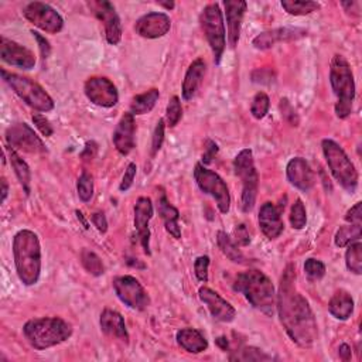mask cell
<instances>
[{
  "label": "cell",
  "instance_id": "37",
  "mask_svg": "<svg viewBox=\"0 0 362 362\" xmlns=\"http://www.w3.org/2000/svg\"><path fill=\"white\" fill-rule=\"evenodd\" d=\"M273 359L272 355L266 354L265 351L256 348V347H243L239 351H235L232 355H229V361H271Z\"/></svg>",
  "mask_w": 362,
  "mask_h": 362
},
{
  "label": "cell",
  "instance_id": "56",
  "mask_svg": "<svg viewBox=\"0 0 362 362\" xmlns=\"http://www.w3.org/2000/svg\"><path fill=\"white\" fill-rule=\"evenodd\" d=\"M75 216H77V218H78V221H80V223H81V224H82V225H84V228H85V229H88V228H89V224H88V221H86V220H85V217H84V214H82V213H81V211H78V210H77V211H75Z\"/></svg>",
  "mask_w": 362,
  "mask_h": 362
},
{
  "label": "cell",
  "instance_id": "3",
  "mask_svg": "<svg viewBox=\"0 0 362 362\" xmlns=\"http://www.w3.org/2000/svg\"><path fill=\"white\" fill-rule=\"evenodd\" d=\"M13 257L19 280L34 286L41 275V245L37 234L30 229L19 231L13 238Z\"/></svg>",
  "mask_w": 362,
  "mask_h": 362
},
{
  "label": "cell",
  "instance_id": "15",
  "mask_svg": "<svg viewBox=\"0 0 362 362\" xmlns=\"http://www.w3.org/2000/svg\"><path fill=\"white\" fill-rule=\"evenodd\" d=\"M91 12L96 16L99 22L103 23L105 27V37L111 45H118L122 40V23L121 17L116 13L115 6L107 0H95V2H88Z\"/></svg>",
  "mask_w": 362,
  "mask_h": 362
},
{
  "label": "cell",
  "instance_id": "32",
  "mask_svg": "<svg viewBox=\"0 0 362 362\" xmlns=\"http://www.w3.org/2000/svg\"><path fill=\"white\" fill-rule=\"evenodd\" d=\"M217 243L218 248L221 249V252L228 257V259L234 264H245L246 257L242 253V250L239 249V246L236 245L235 241H232V238L224 232V231H218L217 232Z\"/></svg>",
  "mask_w": 362,
  "mask_h": 362
},
{
  "label": "cell",
  "instance_id": "21",
  "mask_svg": "<svg viewBox=\"0 0 362 362\" xmlns=\"http://www.w3.org/2000/svg\"><path fill=\"white\" fill-rule=\"evenodd\" d=\"M289 183L303 193H308L316 184V174L303 158H293L286 166Z\"/></svg>",
  "mask_w": 362,
  "mask_h": 362
},
{
  "label": "cell",
  "instance_id": "42",
  "mask_svg": "<svg viewBox=\"0 0 362 362\" xmlns=\"http://www.w3.org/2000/svg\"><path fill=\"white\" fill-rule=\"evenodd\" d=\"M304 272L312 280H320L326 275V265L315 257H310L304 262Z\"/></svg>",
  "mask_w": 362,
  "mask_h": 362
},
{
  "label": "cell",
  "instance_id": "44",
  "mask_svg": "<svg viewBox=\"0 0 362 362\" xmlns=\"http://www.w3.org/2000/svg\"><path fill=\"white\" fill-rule=\"evenodd\" d=\"M165 130H166L165 121L160 119L153 132V139H151V153L153 154H156L162 149L163 142H165Z\"/></svg>",
  "mask_w": 362,
  "mask_h": 362
},
{
  "label": "cell",
  "instance_id": "7",
  "mask_svg": "<svg viewBox=\"0 0 362 362\" xmlns=\"http://www.w3.org/2000/svg\"><path fill=\"white\" fill-rule=\"evenodd\" d=\"M3 81L12 88V91L30 108L37 112H50L54 110V100L48 92L36 81L29 77H23L6 70L0 71Z\"/></svg>",
  "mask_w": 362,
  "mask_h": 362
},
{
  "label": "cell",
  "instance_id": "38",
  "mask_svg": "<svg viewBox=\"0 0 362 362\" xmlns=\"http://www.w3.org/2000/svg\"><path fill=\"white\" fill-rule=\"evenodd\" d=\"M271 108V99L265 92H257L253 99H252V105H250V114L255 119L261 121L264 119Z\"/></svg>",
  "mask_w": 362,
  "mask_h": 362
},
{
  "label": "cell",
  "instance_id": "4",
  "mask_svg": "<svg viewBox=\"0 0 362 362\" xmlns=\"http://www.w3.org/2000/svg\"><path fill=\"white\" fill-rule=\"evenodd\" d=\"M27 342L38 351L60 345L73 335V326L61 317L31 319L23 326Z\"/></svg>",
  "mask_w": 362,
  "mask_h": 362
},
{
  "label": "cell",
  "instance_id": "31",
  "mask_svg": "<svg viewBox=\"0 0 362 362\" xmlns=\"http://www.w3.org/2000/svg\"><path fill=\"white\" fill-rule=\"evenodd\" d=\"M160 98V92L156 88H151L143 93L136 95L130 102V114L135 115H146L149 114Z\"/></svg>",
  "mask_w": 362,
  "mask_h": 362
},
{
  "label": "cell",
  "instance_id": "22",
  "mask_svg": "<svg viewBox=\"0 0 362 362\" xmlns=\"http://www.w3.org/2000/svg\"><path fill=\"white\" fill-rule=\"evenodd\" d=\"M304 36H307V31L303 30V29L280 27V29H273V30H268V31H264L261 34H257L253 38L252 44L257 50H269V48L275 47L279 43L299 40V38H301Z\"/></svg>",
  "mask_w": 362,
  "mask_h": 362
},
{
  "label": "cell",
  "instance_id": "52",
  "mask_svg": "<svg viewBox=\"0 0 362 362\" xmlns=\"http://www.w3.org/2000/svg\"><path fill=\"white\" fill-rule=\"evenodd\" d=\"M91 220H92V224L93 227L100 232V234H105L108 231V221H107V217L103 213L98 211V213H93L91 216Z\"/></svg>",
  "mask_w": 362,
  "mask_h": 362
},
{
  "label": "cell",
  "instance_id": "24",
  "mask_svg": "<svg viewBox=\"0 0 362 362\" xmlns=\"http://www.w3.org/2000/svg\"><path fill=\"white\" fill-rule=\"evenodd\" d=\"M225 16L228 26V43L232 48H235L239 43L242 20L248 8V3L243 0H225Z\"/></svg>",
  "mask_w": 362,
  "mask_h": 362
},
{
  "label": "cell",
  "instance_id": "57",
  "mask_svg": "<svg viewBox=\"0 0 362 362\" xmlns=\"http://www.w3.org/2000/svg\"><path fill=\"white\" fill-rule=\"evenodd\" d=\"M217 344H218V347H221V349H224V351H227L228 347H229V342H228V340H227L225 337L217 338Z\"/></svg>",
  "mask_w": 362,
  "mask_h": 362
},
{
  "label": "cell",
  "instance_id": "28",
  "mask_svg": "<svg viewBox=\"0 0 362 362\" xmlns=\"http://www.w3.org/2000/svg\"><path fill=\"white\" fill-rule=\"evenodd\" d=\"M177 344L190 354H199L209 348V341L197 329H181L176 334Z\"/></svg>",
  "mask_w": 362,
  "mask_h": 362
},
{
  "label": "cell",
  "instance_id": "6",
  "mask_svg": "<svg viewBox=\"0 0 362 362\" xmlns=\"http://www.w3.org/2000/svg\"><path fill=\"white\" fill-rule=\"evenodd\" d=\"M322 149L334 179L347 193L354 194L358 188L359 176L345 150L333 139H324L322 142Z\"/></svg>",
  "mask_w": 362,
  "mask_h": 362
},
{
  "label": "cell",
  "instance_id": "9",
  "mask_svg": "<svg viewBox=\"0 0 362 362\" xmlns=\"http://www.w3.org/2000/svg\"><path fill=\"white\" fill-rule=\"evenodd\" d=\"M234 170L242 181V211L250 213L256 204L257 187H259V176H257L250 149H243L236 154L234 159Z\"/></svg>",
  "mask_w": 362,
  "mask_h": 362
},
{
  "label": "cell",
  "instance_id": "40",
  "mask_svg": "<svg viewBox=\"0 0 362 362\" xmlns=\"http://www.w3.org/2000/svg\"><path fill=\"white\" fill-rule=\"evenodd\" d=\"M78 197L82 202H89L93 197V179L88 172H84L77 183Z\"/></svg>",
  "mask_w": 362,
  "mask_h": 362
},
{
  "label": "cell",
  "instance_id": "58",
  "mask_svg": "<svg viewBox=\"0 0 362 362\" xmlns=\"http://www.w3.org/2000/svg\"><path fill=\"white\" fill-rule=\"evenodd\" d=\"M159 6H163V8H166L167 10H172V9H174V2H159Z\"/></svg>",
  "mask_w": 362,
  "mask_h": 362
},
{
  "label": "cell",
  "instance_id": "8",
  "mask_svg": "<svg viewBox=\"0 0 362 362\" xmlns=\"http://www.w3.org/2000/svg\"><path fill=\"white\" fill-rule=\"evenodd\" d=\"M201 29L205 34L206 41H209L214 63L220 66L221 59L224 56V51L227 47V33H225V23H224V13L218 3L206 5L201 15H199Z\"/></svg>",
  "mask_w": 362,
  "mask_h": 362
},
{
  "label": "cell",
  "instance_id": "23",
  "mask_svg": "<svg viewBox=\"0 0 362 362\" xmlns=\"http://www.w3.org/2000/svg\"><path fill=\"white\" fill-rule=\"evenodd\" d=\"M135 133H136L135 116L130 112H128L118 122L112 136L115 149L118 150L119 154H122V156H128V154L135 149V143H136Z\"/></svg>",
  "mask_w": 362,
  "mask_h": 362
},
{
  "label": "cell",
  "instance_id": "50",
  "mask_svg": "<svg viewBox=\"0 0 362 362\" xmlns=\"http://www.w3.org/2000/svg\"><path fill=\"white\" fill-rule=\"evenodd\" d=\"M345 221L348 224H361V221H362V202H356L351 210L347 211Z\"/></svg>",
  "mask_w": 362,
  "mask_h": 362
},
{
  "label": "cell",
  "instance_id": "45",
  "mask_svg": "<svg viewBox=\"0 0 362 362\" xmlns=\"http://www.w3.org/2000/svg\"><path fill=\"white\" fill-rule=\"evenodd\" d=\"M31 119H33L34 126L38 129V132H40L44 137H50V136L54 135L53 126H51L50 121H48L44 115H41V114H34V115L31 116Z\"/></svg>",
  "mask_w": 362,
  "mask_h": 362
},
{
  "label": "cell",
  "instance_id": "54",
  "mask_svg": "<svg viewBox=\"0 0 362 362\" xmlns=\"http://www.w3.org/2000/svg\"><path fill=\"white\" fill-rule=\"evenodd\" d=\"M351 351H352V349H351V347H349L348 344H341L340 348H338L340 359H342V361H349V359H351V355H352Z\"/></svg>",
  "mask_w": 362,
  "mask_h": 362
},
{
  "label": "cell",
  "instance_id": "53",
  "mask_svg": "<svg viewBox=\"0 0 362 362\" xmlns=\"http://www.w3.org/2000/svg\"><path fill=\"white\" fill-rule=\"evenodd\" d=\"M96 151H98V144L95 142H88L85 144V149L84 151L81 153V158L82 160H92L95 156H96Z\"/></svg>",
  "mask_w": 362,
  "mask_h": 362
},
{
  "label": "cell",
  "instance_id": "25",
  "mask_svg": "<svg viewBox=\"0 0 362 362\" xmlns=\"http://www.w3.org/2000/svg\"><path fill=\"white\" fill-rule=\"evenodd\" d=\"M158 213L162 217L166 231L176 239L181 238V228L179 224L180 220V211L176 206L167 199V195L163 188H160L159 197H158Z\"/></svg>",
  "mask_w": 362,
  "mask_h": 362
},
{
  "label": "cell",
  "instance_id": "5",
  "mask_svg": "<svg viewBox=\"0 0 362 362\" xmlns=\"http://www.w3.org/2000/svg\"><path fill=\"white\" fill-rule=\"evenodd\" d=\"M330 84L337 98L335 115L338 119H347L352 112L355 99V81L349 63L344 56L335 54L330 67Z\"/></svg>",
  "mask_w": 362,
  "mask_h": 362
},
{
  "label": "cell",
  "instance_id": "51",
  "mask_svg": "<svg viewBox=\"0 0 362 362\" xmlns=\"http://www.w3.org/2000/svg\"><path fill=\"white\" fill-rule=\"evenodd\" d=\"M280 110H282V115L294 126H297L299 121H297V116H296V112L293 110V107L289 103V100L285 98L280 100Z\"/></svg>",
  "mask_w": 362,
  "mask_h": 362
},
{
  "label": "cell",
  "instance_id": "12",
  "mask_svg": "<svg viewBox=\"0 0 362 362\" xmlns=\"http://www.w3.org/2000/svg\"><path fill=\"white\" fill-rule=\"evenodd\" d=\"M112 283L118 299L129 308L142 312L150 306V297L136 278L130 275L118 276Z\"/></svg>",
  "mask_w": 362,
  "mask_h": 362
},
{
  "label": "cell",
  "instance_id": "19",
  "mask_svg": "<svg viewBox=\"0 0 362 362\" xmlns=\"http://www.w3.org/2000/svg\"><path fill=\"white\" fill-rule=\"evenodd\" d=\"M283 210H285V204L275 205L273 202L269 201L261 206L257 221H259V228L262 234L268 239H276L282 235L285 229V224L282 220Z\"/></svg>",
  "mask_w": 362,
  "mask_h": 362
},
{
  "label": "cell",
  "instance_id": "17",
  "mask_svg": "<svg viewBox=\"0 0 362 362\" xmlns=\"http://www.w3.org/2000/svg\"><path fill=\"white\" fill-rule=\"evenodd\" d=\"M199 300L206 306L211 316L221 322V323H231L236 317V310L235 307L227 301L224 297H221L216 290L210 287H199L198 290Z\"/></svg>",
  "mask_w": 362,
  "mask_h": 362
},
{
  "label": "cell",
  "instance_id": "14",
  "mask_svg": "<svg viewBox=\"0 0 362 362\" xmlns=\"http://www.w3.org/2000/svg\"><path fill=\"white\" fill-rule=\"evenodd\" d=\"M84 92L88 100L100 108H114L119 102L115 84L107 77H91L85 81Z\"/></svg>",
  "mask_w": 362,
  "mask_h": 362
},
{
  "label": "cell",
  "instance_id": "27",
  "mask_svg": "<svg viewBox=\"0 0 362 362\" xmlns=\"http://www.w3.org/2000/svg\"><path fill=\"white\" fill-rule=\"evenodd\" d=\"M205 71H206V66L202 59H197L191 63V66L186 73L183 88H181V95L184 100H191L197 95L199 86L202 85Z\"/></svg>",
  "mask_w": 362,
  "mask_h": 362
},
{
  "label": "cell",
  "instance_id": "1",
  "mask_svg": "<svg viewBox=\"0 0 362 362\" xmlns=\"http://www.w3.org/2000/svg\"><path fill=\"white\" fill-rule=\"evenodd\" d=\"M296 271L289 265L280 279L276 310L290 340L300 348H312L317 338V323L306 297L296 289Z\"/></svg>",
  "mask_w": 362,
  "mask_h": 362
},
{
  "label": "cell",
  "instance_id": "55",
  "mask_svg": "<svg viewBox=\"0 0 362 362\" xmlns=\"http://www.w3.org/2000/svg\"><path fill=\"white\" fill-rule=\"evenodd\" d=\"M8 194H9V184H8L6 179L3 177V179H2V202L6 201Z\"/></svg>",
  "mask_w": 362,
  "mask_h": 362
},
{
  "label": "cell",
  "instance_id": "49",
  "mask_svg": "<svg viewBox=\"0 0 362 362\" xmlns=\"http://www.w3.org/2000/svg\"><path fill=\"white\" fill-rule=\"evenodd\" d=\"M234 234H235V242H236V245L248 246V245L250 243V235H249V231H248V228H246L245 224L236 225Z\"/></svg>",
  "mask_w": 362,
  "mask_h": 362
},
{
  "label": "cell",
  "instance_id": "18",
  "mask_svg": "<svg viewBox=\"0 0 362 362\" xmlns=\"http://www.w3.org/2000/svg\"><path fill=\"white\" fill-rule=\"evenodd\" d=\"M172 29V20L166 13L151 12L140 19L135 24V31L143 38L156 40L165 37Z\"/></svg>",
  "mask_w": 362,
  "mask_h": 362
},
{
  "label": "cell",
  "instance_id": "10",
  "mask_svg": "<svg viewBox=\"0 0 362 362\" xmlns=\"http://www.w3.org/2000/svg\"><path fill=\"white\" fill-rule=\"evenodd\" d=\"M194 180L198 188L214 198L221 214H228L231 210V194L227 183L214 170L205 167L202 163H197L194 167Z\"/></svg>",
  "mask_w": 362,
  "mask_h": 362
},
{
  "label": "cell",
  "instance_id": "48",
  "mask_svg": "<svg viewBox=\"0 0 362 362\" xmlns=\"http://www.w3.org/2000/svg\"><path fill=\"white\" fill-rule=\"evenodd\" d=\"M31 34H33V37L36 38V41H37V44H38V50H40V54H41L43 60L48 59L50 54H51V45H50V41H48L44 36H41L38 31H34V30H33Z\"/></svg>",
  "mask_w": 362,
  "mask_h": 362
},
{
  "label": "cell",
  "instance_id": "41",
  "mask_svg": "<svg viewBox=\"0 0 362 362\" xmlns=\"http://www.w3.org/2000/svg\"><path fill=\"white\" fill-rule=\"evenodd\" d=\"M183 118V107H181V99L179 96H173L169 100V105L166 110V122L167 126L174 128L179 125V122Z\"/></svg>",
  "mask_w": 362,
  "mask_h": 362
},
{
  "label": "cell",
  "instance_id": "36",
  "mask_svg": "<svg viewBox=\"0 0 362 362\" xmlns=\"http://www.w3.org/2000/svg\"><path fill=\"white\" fill-rule=\"evenodd\" d=\"M81 264L84 266V269L92 275V276H102L105 273V266H103L100 257L92 252L91 249H82L81 252Z\"/></svg>",
  "mask_w": 362,
  "mask_h": 362
},
{
  "label": "cell",
  "instance_id": "47",
  "mask_svg": "<svg viewBox=\"0 0 362 362\" xmlns=\"http://www.w3.org/2000/svg\"><path fill=\"white\" fill-rule=\"evenodd\" d=\"M218 144L214 142V140H211V139H209L205 142V153L202 154V165L205 166V165H210L211 162H213V159L217 156V153H218Z\"/></svg>",
  "mask_w": 362,
  "mask_h": 362
},
{
  "label": "cell",
  "instance_id": "29",
  "mask_svg": "<svg viewBox=\"0 0 362 362\" xmlns=\"http://www.w3.org/2000/svg\"><path fill=\"white\" fill-rule=\"evenodd\" d=\"M329 313L337 320H348L354 313L352 296L345 290H337L329 301Z\"/></svg>",
  "mask_w": 362,
  "mask_h": 362
},
{
  "label": "cell",
  "instance_id": "30",
  "mask_svg": "<svg viewBox=\"0 0 362 362\" xmlns=\"http://www.w3.org/2000/svg\"><path fill=\"white\" fill-rule=\"evenodd\" d=\"M6 153H8L10 165L15 170V174H16L20 186L23 187L24 193L29 195L30 191H31V172H30L29 165L22 159V156L17 153V150H15L13 147L6 146Z\"/></svg>",
  "mask_w": 362,
  "mask_h": 362
},
{
  "label": "cell",
  "instance_id": "39",
  "mask_svg": "<svg viewBox=\"0 0 362 362\" xmlns=\"http://www.w3.org/2000/svg\"><path fill=\"white\" fill-rule=\"evenodd\" d=\"M290 224L294 229H303L307 224V211L303 201L297 198L290 210Z\"/></svg>",
  "mask_w": 362,
  "mask_h": 362
},
{
  "label": "cell",
  "instance_id": "46",
  "mask_svg": "<svg viewBox=\"0 0 362 362\" xmlns=\"http://www.w3.org/2000/svg\"><path fill=\"white\" fill-rule=\"evenodd\" d=\"M136 173H137L136 165H135V163H129L128 167H126V170H125V174H123V177H122L121 186H119V190H121L122 193L128 191V190L132 187V184H133V181H135V177H136Z\"/></svg>",
  "mask_w": 362,
  "mask_h": 362
},
{
  "label": "cell",
  "instance_id": "26",
  "mask_svg": "<svg viewBox=\"0 0 362 362\" xmlns=\"http://www.w3.org/2000/svg\"><path fill=\"white\" fill-rule=\"evenodd\" d=\"M100 330L110 337H115L122 341H129V333L125 324V320L121 313L115 312L112 308H105L99 319Z\"/></svg>",
  "mask_w": 362,
  "mask_h": 362
},
{
  "label": "cell",
  "instance_id": "43",
  "mask_svg": "<svg viewBox=\"0 0 362 362\" xmlns=\"http://www.w3.org/2000/svg\"><path fill=\"white\" fill-rule=\"evenodd\" d=\"M209 268H210V257L206 255L198 256L194 262V273L199 282L202 283L209 282Z\"/></svg>",
  "mask_w": 362,
  "mask_h": 362
},
{
  "label": "cell",
  "instance_id": "2",
  "mask_svg": "<svg viewBox=\"0 0 362 362\" xmlns=\"http://www.w3.org/2000/svg\"><path fill=\"white\" fill-rule=\"evenodd\" d=\"M234 290L243 294L249 304L261 313L272 317L276 310V290L272 280L261 271L249 269L239 273L234 282Z\"/></svg>",
  "mask_w": 362,
  "mask_h": 362
},
{
  "label": "cell",
  "instance_id": "13",
  "mask_svg": "<svg viewBox=\"0 0 362 362\" xmlns=\"http://www.w3.org/2000/svg\"><path fill=\"white\" fill-rule=\"evenodd\" d=\"M6 142L8 146L13 147L15 150H22L30 154H45L47 147L44 142L37 136L34 129H31L27 123L19 122L13 123L6 129Z\"/></svg>",
  "mask_w": 362,
  "mask_h": 362
},
{
  "label": "cell",
  "instance_id": "20",
  "mask_svg": "<svg viewBox=\"0 0 362 362\" xmlns=\"http://www.w3.org/2000/svg\"><path fill=\"white\" fill-rule=\"evenodd\" d=\"M153 218V202L149 197H139L135 204V228L146 255H150V220Z\"/></svg>",
  "mask_w": 362,
  "mask_h": 362
},
{
  "label": "cell",
  "instance_id": "11",
  "mask_svg": "<svg viewBox=\"0 0 362 362\" xmlns=\"http://www.w3.org/2000/svg\"><path fill=\"white\" fill-rule=\"evenodd\" d=\"M23 16L37 29L50 34H57L64 29L61 15L53 6L43 2L27 3L23 9Z\"/></svg>",
  "mask_w": 362,
  "mask_h": 362
},
{
  "label": "cell",
  "instance_id": "34",
  "mask_svg": "<svg viewBox=\"0 0 362 362\" xmlns=\"http://www.w3.org/2000/svg\"><path fill=\"white\" fill-rule=\"evenodd\" d=\"M345 248H347L345 252L347 269L356 276L362 275V243L359 241H355L347 245Z\"/></svg>",
  "mask_w": 362,
  "mask_h": 362
},
{
  "label": "cell",
  "instance_id": "33",
  "mask_svg": "<svg viewBox=\"0 0 362 362\" xmlns=\"http://www.w3.org/2000/svg\"><path fill=\"white\" fill-rule=\"evenodd\" d=\"M280 6L292 16H306L320 9V5L312 0H283Z\"/></svg>",
  "mask_w": 362,
  "mask_h": 362
},
{
  "label": "cell",
  "instance_id": "16",
  "mask_svg": "<svg viewBox=\"0 0 362 362\" xmlns=\"http://www.w3.org/2000/svg\"><path fill=\"white\" fill-rule=\"evenodd\" d=\"M0 59L3 63L22 70H31L36 66V57L29 48L3 36L0 37Z\"/></svg>",
  "mask_w": 362,
  "mask_h": 362
},
{
  "label": "cell",
  "instance_id": "35",
  "mask_svg": "<svg viewBox=\"0 0 362 362\" xmlns=\"http://www.w3.org/2000/svg\"><path fill=\"white\" fill-rule=\"evenodd\" d=\"M362 235V228L361 224H348L344 227H340L334 236V243L338 248H345L347 245L359 241Z\"/></svg>",
  "mask_w": 362,
  "mask_h": 362
}]
</instances>
